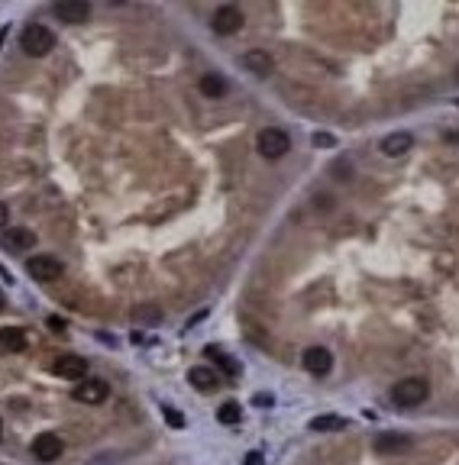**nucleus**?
Segmentation results:
<instances>
[{"instance_id": "nucleus-24", "label": "nucleus", "mask_w": 459, "mask_h": 465, "mask_svg": "<svg viewBox=\"0 0 459 465\" xmlns=\"http://www.w3.org/2000/svg\"><path fill=\"white\" fill-rule=\"evenodd\" d=\"M4 39H7V26H4V30H0V46H4Z\"/></svg>"}, {"instance_id": "nucleus-18", "label": "nucleus", "mask_w": 459, "mask_h": 465, "mask_svg": "<svg viewBox=\"0 0 459 465\" xmlns=\"http://www.w3.org/2000/svg\"><path fill=\"white\" fill-rule=\"evenodd\" d=\"M201 94L204 97H223L227 94V84H223L220 75H204L201 78Z\"/></svg>"}, {"instance_id": "nucleus-23", "label": "nucleus", "mask_w": 459, "mask_h": 465, "mask_svg": "<svg viewBox=\"0 0 459 465\" xmlns=\"http://www.w3.org/2000/svg\"><path fill=\"white\" fill-rule=\"evenodd\" d=\"M314 145H333V139L330 136H314Z\"/></svg>"}, {"instance_id": "nucleus-25", "label": "nucleus", "mask_w": 459, "mask_h": 465, "mask_svg": "<svg viewBox=\"0 0 459 465\" xmlns=\"http://www.w3.org/2000/svg\"><path fill=\"white\" fill-rule=\"evenodd\" d=\"M0 310H4V298H0Z\"/></svg>"}, {"instance_id": "nucleus-8", "label": "nucleus", "mask_w": 459, "mask_h": 465, "mask_svg": "<svg viewBox=\"0 0 459 465\" xmlns=\"http://www.w3.org/2000/svg\"><path fill=\"white\" fill-rule=\"evenodd\" d=\"M52 372L59 375V378H68V382H78V378H85L88 375V362L81 356H61L55 358Z\"/></svg>"}, {"instance_id": "nucleus-26", "label": "nucleus", "mask_w": 459, "mask_h": 465, "mask_svg": "<svg viewBox=\"0 0 459 465\" xmlns=\"http://www.w3.org/2000/svg\"><path fill=\"white\" fill-rule=\"evenodd\" d=\"M0 436H4V423H0Z\"/></svg>"}, {"instance_id": "nucleus-5", "label": "nucleus", "mask_w": 459, "mask_h": 465, "mask_svg": "<svg viewBox=\"0 0 459 465\" xmlns=\"http://www.w3.org/2000/svg\"><path fill=\"white\" fill-rule=\"evenodd\" d=\"M26 272H30L36 282H59L61 262L55 259V255H32V259L26 262Z\"/></svg>"}, {"instance_id": "nucleus-2", "label": "nucleus", "mask_w": 459, "mask_h": 465, "mask_svg": "<svg viewBox=\"0 0 459 465\" xmlns=\"http://www.w3.org/2000/svg\"><path fill=\"white\" fill-rule=\"evenodd\" d=\"M430 388L424 378H401L395 388H391V401L398 407H417L421 401H427Z\"/></svg>"}, {"instance_id": "nucleus-20", "label": "nucleus", "mask_w": 459, "mask_h": 465, "mask_svg": "<svg viewBox=\"0 0 459 465\" xmlns=\"http://www.w3.org/2000/svg\"><path fill=\"white\" fill-rule=\"evenodd\" d=\"M165 420H169V423H172V427H175V430H181V427H184L181 413H178L175 407H165Z\"/></svg>"}, {"instance_id": "nucleus-12", "label": "nucleus", "mask_w": 459, "mask_h": 465, "mask_svg": "<svg viewBox=\"0 0 459 465\" xmlns=\"http://www.w3.org/2000/svg\"><path fill=\"white\" fill-rule=\"evenodd\" d=\"M243 68H249L253 75L259 78H268L272 71H275V61H272V55L259 52V49H253V52H246L243 55Z\"/></svg>"}, {"instance_id": "nucleus-7", "label": "nucleus", "mask_w": 459, "mask_h": 465, "mask_svg": "<svg viewBox=\"0 0 459 465\" xmlns=\"http://www.w3.org/2000/svg\"><path fill=\"white\" fill-rule=\"evenodd\" d=\"M52 10L61 23H85L88 16H91V4L88 0H61Z\"/></svg>"}, {"instance_id": "nucleus-9", "label": "nucleus", "mask_w": 459, "mask_h": 465, "mask_svg": "<svg viewBox=\"0 0 459 465\" xmlns=\"http://www.w3.org/2000/svg\"><path fill=\"white\" fill-rule=\"evenodd\" d=\"M301 362H304V368L311 375H327L330 368H333V356H330L323 346H311V349H304Z\"/></svg>"}, {"instance_id": "nucleus-11", "label": "nucleus", "mask_w": 459, "mask_h": 465, "mask_svg": "<svg viewBox=\"0 0 459 465\" xmlns=\"http://www.w3.org/2000/svg\"><path fill=\"white\" fill-rule=\"evenodd\" d=\"M0 243H4V249H10V252H26V249H32V243H36V233H30L26 227H13L4 233Z\"/></svg>"}, {"instance_id": "nucleus-15", "label": "nucleus", "mask_w": 459, "mask_h": 465, "mask_svg": "<svg viewBox=\"0 0 459 465\" xmlns=\"http://www.w3.org/2000/svg\"><path fill=\"white\" fill-rule=\"evenodd\" d=\"M26 349V333L23 330H0V352H23Z\"/></svg>"}, {"instance_id": "nucleus-17", "label": "nucleus", "mask_w": 459, "mask_h": 465, "mask_svg": "<svg viewBox=\"0 0 459 465\" xmlns=\"http://www.w3.org/2000/svg\"><path fill=\"white\" fill-rule=\"evenodd\" d=\"M375 449L378 452H405V449H411V440H407V436H378V440H375Z\"/></svg>"}, {"instance_id": "nucleus-21", "label": "nucleus", "mask_w": 459, "mask_h": 465, "mask_svg": "<svg viewBox=\"0 0 459 465\" xmlns=\"http://www.w3.org/2000/svg\"><path fill=\"white\" fill-rule=\"evenodd\" d=\"M7 220H10V207H7V204H0V229L7 227Z\"/></svg>"}, {"instance_id": "nucleus-14", "label": "nucleus", "mask_w": 459, "mask_h": 465, "mask_svg": "<svg viewBox=\"0 0 459 465\" xmlns=\"http://www.w3.org/2000/svg\"><path fill=\"white\" fill-rule=\"evenodd\" d=\"M411 145H414V139L407 136V133H391V136L382 139V155H391V159H395V155H405Z\"/></svg>"}, {"instance_id": "nucleus-1", "label": "nucleus", "mask_w": 459, "mask_h": 465, "mask_svg": "<svg viewBox=\"0 0 459 465\" xmlns=\"http://www.w3.org/2000/svg\"><path fill=\"white\" fill-rule=\"evenodd\" d=\"M20 46H23L26 55H32V59H42V55L52 52L55 36H52V30L32 23V26H26V30H23V36H20Z\"/></svg>"}, {"instance_id": "nucleus-16", "label": "nucleus", "mask_w": 459, "mask_h": 465, "mask_svg": "<svg viewBox=\"0 0 459 465\" xmlns=\"http://www.w3.org/2000/svg\"><path fill=\"white\" fill-rule=\"evenodd\" d=\"M311 430H317V433H333V430H343L346 420L337 417V413H323V417H314L311 423H307Z\"/></svg>"}, {"instance_id": "nucleus-4", "label": "nucleus", "mask_w": 459, "mask_h": 465, "mask_svg": "<svg viewBox=\"0 0 459 465\" xmlns=\"http://www.w3.org/2000/svg\"><path fill=\"white\" fill-rule=\"evenodd\" d=\"M246 23V16L239 7H233V4H223V7L214 10V20H210V26H214V32H220V36H233V32H239Z\"/></svg>"}, {"instance_id": "nucleus-6", "label": "nucleus", "mask_w": 459, "mask_h": 465, "mask_svg": "<svg viewBox=\"0 0 459 465\" xmlns=\"http://www.w3.org/2000/svg\"><path fill=\"white\" fill-rule=\"evenodd\" d=\"M110 394L107 382H100V378H88V382H81L75 391H71V397H75L78 404H104Z\"/></svg>"}, {"instance_id": "nucleus-13", "label": "nucleus", "mask_w": 459, "mask_h": 465, "mask_svg": "<svg viewBox=\"0 0 459 465\" xmlns=\"http://www.w3.org/2000/svg\"><path fill=\"white\" fill-rule=\"evenodd\" d=\"M188 382H191L198 391H217L220 378H217V372H214V368H207V366H194L191 372H188Z\"/></svg>"}, {"instance_id": "nucleus-22", "label": "nucleus", "mask_w": 459, "mask_h": 465, "mask_svg": "<svg viewBox=\"0 0 459 465\" xmlns=\"http://www.w3.org/2000/svg\"><path fill=\"white\" fill-rule=\"evenodd\" d=\"M49 330H65V320H59V317H49Z\"/></svg>"}, {"instance_id": "nucleus-3", "label": "nucleus", "mask_w": 459, "mask_h": 465, "mask_svg": "<svg viewBox=\"0 0 459 465\" xmlns=\"http://www.w3.org/2000/svg\"><path fill=\"white\" fill-rule=\"evenodd\" d=\"M288 145H291L288 133H285V130H275V126L262 130L259 139H256V149H259V155H262V159H272V162L282 159V155L288 152Z\"/></svg>"}, {"instance_id": "nucleus-10", "label": "nucleus", "mask_w": 459, "mask_h": 465, "mask_svg": "<svg viewBox=\"0 0 459 465\" xmlns=\"http://www.w3.org/2000/svg\"><path fill=\"white\" fill-rule=\"evenodd\" d=\"M32 456L39 459V462H55V459L61 456V440L55 433H42L32 440Z\"/></svg>"}, {"instance_id": "nucleus-19", "label": "nucleus", "mask_w": 459, "mask_h": 465, "mask_svg": "<svg viewBox=\"0 0 459 465\" xmlns=\"http://www.w3.org/2000/svg\"><path fill=\"white\" fill-rule=\"evenodd\" d=\"M220 423H227V427H233V423H239V417H243V407L237 404V401H227V404L220 407Z\"/></svg>"}]
</instances>
